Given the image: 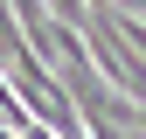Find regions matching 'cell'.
Listing matches in <instances>:
<instances>
[{"mask_svg":"<svg viewBox=\"0 0 146 139\" xmlns=\"http://www.w3.org/2000/svg\"><path fill=\"white\" fill-rule=\"evenodd\" d=\"M132 7H146V0H132Z\"/></svg>","mask_w":146,"mask_h":139,"instance_id":"6da1fadb","label":"cell"}]
</instances>
